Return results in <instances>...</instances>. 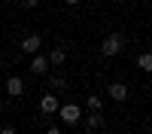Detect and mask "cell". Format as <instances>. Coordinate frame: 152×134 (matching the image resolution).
Segmentation results:
<instances>
[{
    "mask_svg": "<svg viewBox=\"0 0 152 134\" xmlns=\"http://www.w3.org/2000/svg\"><path fill=\"white\" fill-rule=\"evenodd\" d=\"M107 94L113 97V101L122 104V101H128V85H125V82H113L110 89H107Z\"/></svg>",
    "mask_w": 152,
    "mask_h": 134,
    "instance_id": "obj_6",
    "label": "cell"
},
{
    "mask_svg": "<svg viewBox=\"0 0 152 134\" xmlns=\"http://www.w3.org/2000/svg\"><path fill=\"white\" fill-rule=\"evenodd\" d=\"M64 3H67V6H76V3H79V0H64Z\"/></svg>",
    "mask_w": 152,
    "mask_h": 134,
    "instance_id": "obj_14",
    "label": "cell"
},
{
    "mask_svg": "<svg viewBox=\"0 0 152 134\" xmlns=\"http://www.w3.org/2000/svg\"><path fill=\"white\" fill-rule=\"evenodd\" d=\"M0 110H3V101H0Z\"/></svg>",
    "mask_w": 152,
    "mask_h": 134,
    "instance_id": "obj_15",
    "label": "cell"
},
{
    "mask_svg": "<svg viewBox=\"0 0 152 134\" xmlns=\"http://www.w3.org/2000/svg\"><path fill=\"white\" fill-rule=\"evenodd\" d=\"M137 67L143 73H152V52H140L137 55Z\"/></svg>",
    "mask_w": 152,
    "mask_h": 134,
    "instance_id": "obj_9",
    "label": "cell"
},
{
    "mask_svg": "<svg viewBox=\"0 0 152 134\" xmlns=\"http://www.w3.org/2000/svg\"><path fill=\"white\" fill-rule=\"evenodd\" d=\"M37 3H40V0H21V6H28V9H34Z\"/></svg>",
    "mask_w": 152,
    "mask_h": 134,
    "instance_id": "obj_13",
    "label": "cell"
},
{
    "mask_svg": "<svg viewBox=\"0 0 152 134\" xmlns=\"http://www.w3.org/2000/svg\"><path fill=\"white\" fill-rule=\"evenodd\" d=\"M49 89H52V92H64L67 89V79L64 76H52V79H49Z\"/></svg>",
    "mask_w": 152,
    "mask_h": 134,
    "instance_id": "obj_11",
    "label": "cell"
},
{
    "mask_svg": "<svg viewBox=\"0 0 152 134\" xmlns=\"http://www.w3.org/2000/svg\"><path fill=\"white\" fill-rule=\"evenodd\" d=\"M21 92H24V82H21L18 76H9V79H6V94H9V97H21Z\"/></svg>",
    "mask_w": 152,
    "mask_h": 134,
    "instance_id": "obj_7",
    "label": "cell"
},
{
    "mask_svg": "<svg viewBox=\"0 0 152 134\" xmlns=\"http://www.w3.org/2000/svg\"><path fill=\"white\" fill-rule=\"evenodd\" d=\"M58 107H61L58 94H43V97H40V113H43V116H52V113H58Z\"/></svg>",
    "mask_w": 152,
    "mask_h": 134,
    "instance_id": "obj_3",
    "label": "cell"
},
{
    "mask_svg": "<svg viewBox=\"0 0 152 134\" xmlns=\"http://www.w3.org/2000/svg\"><path fill=\"white\" fill-rule=\"evenodd\" d=\"M116 3H125V0H116Z\"/></svg>",
    "mask_w": 152,
    "mask_h": 134,
    "instance_id": "obj_16",
    "label": "cell"
},
{
    "mask_svg": "<svg viewBox=\"0 0 152 134\" xmlns=\"http://www.w3.org/2000/svg\"><path fill=\"white\" fill-rule=\"evenodd\" d=\"M31 70L37 73V76H43V73L49 70V58H43L40 52H37V55H34V61H31Z\"/></svg>",
    "mask_w": 152,
    "mask_h": 134,
    "instance_id": "obj_8",
    "label": "cell"
},
{
    "mask_svg": "<svg viewBox=\"0 0 152 134\" xmlns=\"http://www.w3.org/2000/svg\"><path fill=\"white\" fill-rule=\"evenodd\" d=\"M58 116H61V122H64V125H79L82 110H79V104L67 101V104H61V107H58Z\"/></svg>",
    "mask_w": 152,
    "mask_h": 134,
    "instance_id": "obj_1",
    "label": "cell"
},
{
    "mask_svg": "<svg viewBox=\"0 0 152 134\" xmlns=\"http://www.w3.org/2000/svg\"><path fill=\"white\" fill-rule=\"evenodd\" d=\"M40 49H43V37H40V34H31V37H24V40H21V52L37 55Z\"/></svg>",
    "mask_w": 152,
    "mask_h": 134,
    "instance_id": "obj_4",
    "label": "cell"
},
{
    "mask_svg": "<svg viewBox=\"0 0 152 134\" xmlns=\"http://www.w3.org/2000/svg\"><path fill=\"white\" fill-rule=\"evenodd\" d=\"M64 58H67V52H64V49H61V46H55L52 49V52H49V64H64Z\"/></svg>",
    "mask_w": 152,
    "mask_h": 134,
    "instance_id": "obj_10",
    "label": "cell"
},
{
    "mask_svg": "<svg viewBox=\"0 0 152 134\" xmlns=\"http://www.w3.org/2000/svg\"><path fill=\"white\" fill-rule=\"evenodd\" d=\"M88 110H104V97H97V94H88Z\"/></svg>",
    "mask_w": 152,
    "mask_h": 134,
    "instance_id": "obj_12",
    "label": "cell"
},
{
    "mask_svg": "<svg viewBox=\"0 0 152 134\" xmlns=\"http://www.w3.org/2000/svg\"><path fill=\"white\" fill-rule=\"evenodd\" d=\"M104 125H107V122H104V116H100V110H91V113H88V119L82 122L85 131H100Z\"/></svg>",
    "mask_w": 152,
    "mask_h": 134,
    "instance_id": "obj_5",
    "label": "cell"
},
{
    "mask_svg": "<svg viewBox=\"0 0 152 134\" xmlns=\"http://www.w3.org/2000/svg\"><path fill=\"white\" fill-rule=\"evenodd\" d=\"M122 49H125V40H122V34H107V37H104V43H100V52H104L107 58L119 55Z\"/></svg>",
    "mask_w": 152,
    "mask_h": 134,
    "instance_id": "obj_2",
    "label": "cell"
}]
</instances>
